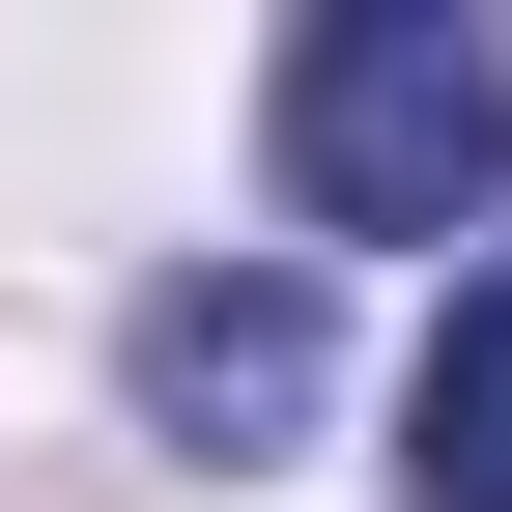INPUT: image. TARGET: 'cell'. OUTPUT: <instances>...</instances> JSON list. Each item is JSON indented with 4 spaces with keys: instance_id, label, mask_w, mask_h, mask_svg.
<instances>
[{
    "instance_id": "cell-1",
    "label": "cell",
    "mask_w": 512,
    "mask_h": 512,
    "mask_svg": "<svg viewBox=\"0 0 512 512\" xmlns=\"http://www.w3.org/2000/svg\"><path fill=\"white\" fill-rule=\"evenodd\" d=\"M285 200L313 228H484L512 200V29H456V0H313L285 29Z\"/></svg>"
},
{
    "instance_id": "cell-2",
    "label": "cell",
    "mask_w": 512,
    "mask_h": 512,
    "mask_svg": "<svg viewBox=\"0 0 512 512\" xmlns=\"http://www.w3.org/2000/svg\"><path fill=\"white\" fill-rule=\"evenodd\" d=\"M143 427H171V456H285V427H313V285H285V256H256V285H228V256L143 285Z\"/></svg>"
},
{
    "instance_id": "cell-3",
    "label": "cell",
    "mask_w": 512,
    "mask_h": 512,
    "mask_svg": "<svg viewBox=\"0 0 512 512\" xmlns=\"http://www.w3.org/2000/svg\"><path fill=\"white\" fill-rule=\"evenodd\" d=\"M399 484H427V512H512V285L427 313V370H399Z\"/></svg>"
}]
</instances>
